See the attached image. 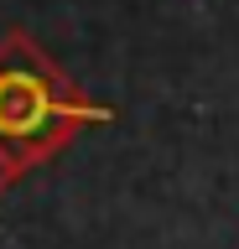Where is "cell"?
Wrapping results in <instances>:
<instances>
[{"mask_svg": "<svg viewBox=\"0 0 239 249\" xmlns=\"http://www.w3.org/2000/svg\"><path fill=\"white\" fill-rule=\"evenodd\" d=\"M89 109L32 36H0V156L16 166L57 151Z\"/></svg>", "mask_w": 239, "mask_h": 249, "instance_id": "obj_1", "label": "cell"}, {"mask_svg": "<svg viewBox=\"0 0 239 249\" xmlns=\"http://www.w3.org/2000/svg\"><path fill=\"white\" fill-rule=\"evenodd\" d=\"M11 171H16V161H11V156H0V187H5V177H11Z\"/></svg>", "mask_w": 239, "mask_h": 249, "instance_id": "obj_2", "label": "cell"}]
</instances>
